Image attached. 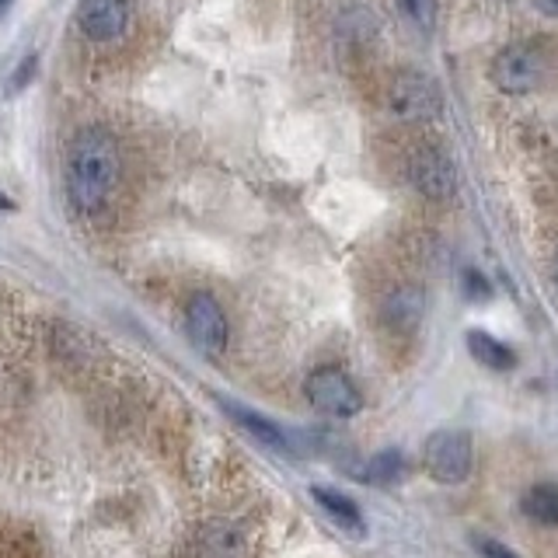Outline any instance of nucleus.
<instances>
[{"mask_svg": "<svg viewBox=\"0 0 558 558\" xmlns=\"http://www.w3.org/2000/svg\"><path fill=\"white\" fill-rule=\"evenodd\" d=\"M520 510L534 523L558 527V485H531L520 499Z\"/></svg>", "mask_w": 558, "mask_h": 558, "instance_id": "9b49d317", "label": "nucleus"}, {"mask_svg": "<svg viewBox=\"0 0 558 558\" xmlns=\"http://www.w3.org/2000/svg\"><path fill=\"white\" fill-rule=\"evenodd\" d=\"M426 471L444 485H458L471 475V436L464 429H440L426 440Z\"/></svg>", "mask_w": 558, "mask_h": 558, "instance_id": "20e7f679", "label": "nucleus"}, {"mask_svg": "<svg viewBox=\"0 0 558 558\" xmlns=\"http://www.w3.org/2000/svg\"><path fill=\"white\" fill-rule=\"evenodd\" d=\"M8 4H11V0H0V11H4V8H8Z\"/></svg>", "mask_w": 558, "mask_h": 558, "instance_id": "6ab92c4d", "label": "nucleus"}, {"mask_svg": "<svg viewBox=\"0 0 558 558\" xmlns=\"http://www.w3.org/2000/svg\"><path fill=\"white\" fill-rule=\"evenodd\" d=\"M401 475H405V458L398 450H380L377 458H371L363 471V482H374V485H395Z\"/></svg>", "mask_w": 558, "mask_h": 558, "instance_id": "4468645a", "label": "nucleus"}, {"mask_svg": "<svg viewBox=\"0 0 558 558\" xmlns=\"http://www.w3.org/2000/svg\"><path fill=\"white\" fill-rule=\"evenodd\" d=\"M66 199L77 214H98L119 182V147L105 130H84L66 150Z\"/></svg>", "mask_w": 558, "mask_h": 558, "instance_id": "f257e3e1", "label": "nucleus"}, {"mask_svg": "<svg viewBox=\"0 0 558 558\" xmlns=\"http://www.w3.org/2000/svg\"><path fill=\"white\" fill-rule=\"evenodd\" d=\"M227 412H231L244 429H252V433H255V440L269 444V447H276V450H287V447H290V440L283 436V429L272 426L269 418H262V415H255V412H248V409H241V405H227Z\"/></svg>", "mask_w": 558, "mask_h": 558, "instance_id": "ddd939ff", "label": "nucleus"}, {"mask_svg": "<svg viewBox=\"0 0 558 558\" xmlns=\"http://www.w3.org/2000/svg\"><path fill=\"white\" fill-rule=\"evenodd\" d=\"M185 325H189V339L196 342L206 356H220L227 345V314L217 304V296L196 293L185 307Z\"/></svg>", "mask_w": 558, "mask_h": 558, "instance_id": "0eeeda50", "label": "nucleus"}, {"mask_svg": "<svg viewBox=\"0 0 558 558\" xmlns=\"http://www.w3.org/2000/svg\"><path fill=\"white\" fill-rule=\"evenodd\" d=\"M409 14L415 17L418 25H429L433 22V0H405Z\"/></svg>", "mask_w": 558, "mask_h": 558, "instance_id": "2eb2a0df", "label": "nucleus"}, {"mask_svg": "<svg viewBox=\"0 0 558 558\" xmlns=\"http://www.w3.org/2000/svg\"><path fill=\"white\" fill-rule=\"evenodd\" d=\"M548 60L545 52L531 43H510L499 49V57L493 60V84L506 95H527L537 92L545 84Z\"/></svg>", "mask_w": 558, "mask_h": 558, "instance_id": "f03ea898", "label": "nucleus"}, {"mask_svg": "<svg viewBox=\"0 0 558 558\" xmlns=\"http://www.w3.org/2000/svg\"><path fill=\"white\" fill-rule=\"evenodd\" d=\"M468 353L475 356L482 366H488V371H510V366L517 363L513 349L502 345L499 339H493L488 331H468Z\"/></svg>", "mask_w": 558, "mask_h": 558, "instance_id": "9d476101", "label": "nucleus"}, {"mask_svg": "<svg viewBox=\"0 0 558 558\" xmlns=\"http://www.w3.org/2000/svg\"><path fill=\"white\" fill-rule=\"evenodd\" d=\"M0 209H14V203H11V199L4 196V192H0Z\"/></svg>", "mask_w": 558, "mask_h": 558, "instance_id": "a211bd4d", "label": "nucleus"}, {"mask_svg": "<svg viewBox=\"0 0 558 558\" xmlns=\"http://www.w3.org/2000/svg\"><path fill=\"white\" fill-rule=\"evenodd\" d=\"M555 279H558V262H555Z\"/></svg>", "mask_w": 558, "mask_h": 558, "instance_id": "aec40b11", "label": "nucleus"}, {"mask_svg": "<svg viewBox=\"0 0 558 558\" xmlns=\"http://www.w3.org/2000/svg\"><path fill=\"white\" fill-rule=\"evenodd\" d=\"M77 25L92 43H112L130 28V0H81Z\"/></svg>", "mask_w": 558, "mask_h": 558, "instance_id": "6e6552de", "label": "nucleus"}, {"mask_svg": "<svg viewBox=\"0 0 558 558\" xmlns=\"http://www.w3.org/2000/svg\"><path fill=\"white\" fill-rule=\"evenodd\" d=\"M418 318H423V296H418V290H412V287L395 290L388 296V304H384V322L391 328L412 331L418 325Z\"/></svg>", "mask_w": 558, "mask_h": 558, "instance_id": "1a4fd4ad", "label": "nucleus"}, {"mask_svg": "<svg viewBox=\"0 0 558 558\" xmlns=\"http://www.w3.org/2000/svg\"><path fill=\"white\" fill-rule=\"evenodd\" d=\"M307 398L314 409L339 415V418H349L363 409V395L342 371H314L307 377Z\"/></svg>", "mask_w": 558, "mask_h": 558, "instance_id": "423d86ee", "label": "nucleus"}, {"mask_svg": "<svg viewBox=\"0 0 558 558\" xmlns=\"http://www.w3.org/2000/svg\"><path fill=\"white\" fill-rule=\"evenodd\" d=\"M388 105H391V112L405 122H429L444 112V92L433 77L405 70V74H398L391 81Z\"/></svg>", "mask_w": 558, "mask_h": 558, "instance_id": "7ed1b4c3", "label": "nucleus"}, {"mask_svg": "<svg viewBox=\"0 0 558 558\" xmlns=\"http://www.w3.org/2000/svg\"><path fill=\"white\" fill-rule=\"evenodd\" d=\"M531 4L541 11V14H548V17H558V0H531Z\"/></svg>", "mask_w": 558, "mask_h": 558, "instance_id": "dca6fc26", "label": "nucleus"}, {"mask_svg": "<svg viewBox=\"0 0 558 558\" xmlns=\"http://www.w3.org/2000/svg\"><path fill=\"white\" fill-rule=\"evenodd\" d=\"M311 496L325 506V510L331 513V520H336L339 527L353 531V534H363V517H360V506H356L353 499H349V496L331 493V488H325V485H314V488H311Z\"/></svg>", "mask_w": 558, "mask_h": 558, "instance_id": "f8f14e48", "label": "nucleus"}, {"mask_svg": "<svg viewBox=\"0 0 558 558\" xmlns=\"http://www.w3.org/2000/svg\"><path fill=\"white\" fill-rule=\"evenodd\" d=\"M485 558H513L510 551H502L499 545H485Z\"/></svg>", "mask_w": 558, "mask_h": 558, "instance_id": "f3484780", "label": "nucleus"}, {"mask_svg": "<svg viewBox=\"0 0 558 558\" xmlns=\"http://www.w3.org/2000/svg\"><path fill=\"white\" fill-rule=\"evenodd\" d=\"M409 182L418 196L426 199H450L458 192V168H453L450 154L436 144H423L409 157Z\"/></svg>", "mask_w": 558, "mask_h": 558, "instance_id": "39448f33", "label": "nucleus"}]
</instances>
